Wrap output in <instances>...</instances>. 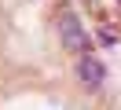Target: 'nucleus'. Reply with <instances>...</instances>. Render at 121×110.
<instances>
[{
	"label": "nucleus",
	"mask_w": 121,
	"mask_h": 110,
	"mask_svg": "<svg viewBox=\"0 0 121 110\" xmlns=\"http://www.w3.org/2000/svg\"><path fill=\"white\" fill-rule=\"evenodd\" d=\"M59 33H62V44H66V51H73V55H84V51H92V37H88V29H84V22L77 18L70 7L59 15Z\"/></svg>",
	"instance_id": "nucleus-1"
},
{
	"label": "nucleus",
	"mask_w": 121,
	"mask_h": 110,
	"mask_svg": "<svg viewBox=\"0 0 121 110\" xmlns=\"http://www.w3.org/2000/svg\"><path fill=\"white\" fill-rule=\"evenodd\" d=\"M77 77H81L84 88H92V92H95V88H103L106 70H103V62H99L95 55H88V51H84V55H77Z\"/></svg>",
	"instance_id": "nucleus-2"
},
{
	"label": "nucleus",
	"mask_w": 121,
	"mask_h": 110,
	"mask_svg": "<svg viewBox=\"0 0 121 110\" xmlns=\"http://www.w3.org/2000/svg\"><path fill=\"white\" fill-rule=\"evenodd\" d=\"M99 40H103V44H114V40H117V33H114V29H99Z\"/></svg>",
	"instance_id": "nucleus-3"
}]
</instances>
